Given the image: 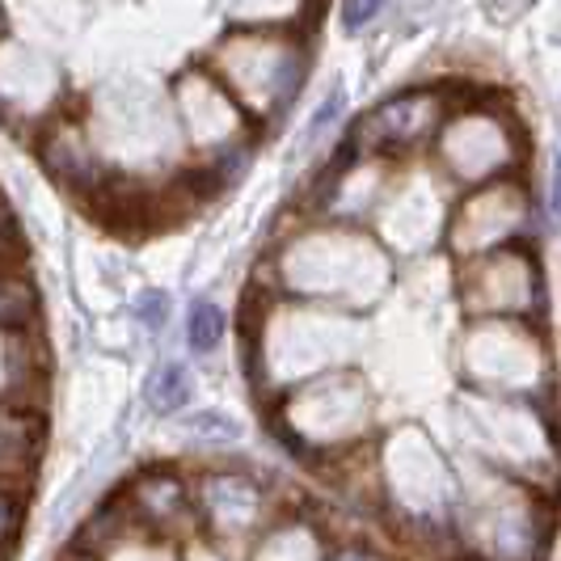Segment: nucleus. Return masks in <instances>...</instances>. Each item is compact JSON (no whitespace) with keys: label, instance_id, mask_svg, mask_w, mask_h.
Segmentation results:
<instances>
[{"label":"nucleus","instance_id":"nucleus-1","mask_svg":"<svg viewBox=\"0 0 561 561\" xmlns=\"http://www.w3.org/2000/svg\"><path fill=\"white\" fill-rule=\"evenodd\" d=\"M279 271L283 283L296 287L291 296H312V300H371L389 279L385 253L364 232L337 220L300 232L279 257Z\"/></svg>","mask_w":561,"mask_h":561},{"label":"nucleus","instance_id":"nucleus-2","mask_svg":"<svg viewBox=\"0 0 561 561\" xmlns=\"http://www.w3.org/2000/svg\"><path fill=\"white\" fill-rule=\"evenodd\" d=\"M444 118L448 114H444L439 93H401V98H389V102H380L376 111L367 114L364 123L355 127L351 144L359 148V157L393 161V157H405V152L435 140Z\"/></svg>","mask_w":561,"mask_h":561},{"label":"nucleus","instance_id":"nucleus-3","mask_svg":"<svg viewBox=\"0 0 561 561\" xmlns=\"http://www.w3.org/2000/svg\"><path fill=\"white\" fill-rule=\"evenodd\" d=\"M439 161L451 169V178L469 182V186H485L499 182L506 169L515 165V144L506 140V127L499 118H444L439 131Z\"/></svg>","mask_w":561,"mask_h":561},{"label":"nucleus","instance_id":"nucleus-4","mask_svg":"<svg viewBox=\"0 0 561 561\" xmlns=\"http://www.w3.org/2000/svg\"><path fill=\"white\" fill-rule=\"evenodd\" d=\"M524 216H528V198L511 182L499 178V182L473 186L456 225H451V245H456V253H465V262H473L481 253L506 250V241L519 237Z\"/></svg>","mask_w":561,"mask_h":561},{"label":"nucleus","instance_id":"nucleus-5","mask_svg":"<svg viewBox=\"0 0 561 561\" xmlns=\"http://www.w3.org/2000/svg\"><path fill=\"white\" fill-rule=\"evenodd\" d=\"M287 405H291V431H300V435H321L325 422H334L330 426L334 448L346 444V439H355L359 426H367V389L355 376H346V371L321 376L317 385L291 393Z\"/></svg>","mask_w":561,"mask_h":561},{"label":"nucleus","instance_id":"nucleus-6","mask_svg":"<svg viewBox=\"0 0 561 561\" xmlns=\"http://www.w3.org/2000/svg\"><path fill=\"white\" fill-rule=\"evenodd\" d=\"M473 287H469V305L481 312H528L536 305V262L519 250H494L469 262Z\"/></svg>","mask_w":561,"mask_h":561},{"label":"nucleus","instance_id":"nucleus-7","mask_svg":"<svg viewBox=\"0 0 561 561\" xmlns=\"http://www.w3.org/2000/svg\"><path fill=\"white\" fill-rule=\"evenodd\" d=\"M127 515H136L148 528H173L178 519H195V494H186V485L173 478V473H152L148 481L136 485Z\"/></svg>","mask_w":561,"mask_h":561},{"label":"nucleus","instance_id":"nucleus-8","mask_svg":"<svg viewBox=\"0 0 561 561\" xmlns=\"http://www.w3.org/2000/svg\"><path fill=\"white\" fill-rule=\"evenodd\" d=\"M203 511H207V524L211 528H220V533H228V528L232 533H245V528H253V519L262 511V494L245 478H220L216 485H207Z\"/></svg>","mask_w":561,"mask_h":561},{"label":"nucleus","instance_id":"nucleus-9","mask_svg":"<svg viewBox=\"0 0 561 561\" xmlns=\"http://www.w3.org/2000/svg\"><path fill=\"white\" fill-rule=\"evenodd\" d=\"M148 405L157 410V414H178L191 393H195V380H191V371L182 364H161L152 376H148Z\"/></svg>","mask_w":561,"mask_h":561},{"label":"nucleus","instance_id":"nucleus-10","mask_svg":"<svg viewBox=\"0 0 561 561\" xmlns=\"http://www.w3.org/2000/svg\"><path fill=\"white\" fill-rule=\"evenodd\" d=\"M225 330L228 317L220 305H211V300H195L191 305V312H186V342H191L195 355H211L225 342Z\"/></svg>","mask_w":561,"mask_h":561},{"label":"nucleus","instance_id":"nucleus-11","mask_svg":"<svg viewBox=\"0 0 561 561\" xmlns=\"http://www.w3.org/2000/svg\"><path fill=\"white\" fill-rule=\"evenodd\" d=\"M30 385V359L22 330H0V397Z\"/></svg>","mask_w":561,"mask_h":561},{"label":"nucleus","instance_id":"nucleus-12","mask_svg":"<svg viewBox=\"0 0 561 561\" xmlns=\"http://www.w3.org/2000/svg\"><path fill=\"white\" fill-rule=\"evenodd\" d=\"M257 561H317V545L305 528H279L257 549Z\"/></svg>","mask_w":561,"mask_h":561},{"label":"nucleus","instance_id":"nucleus-13","mask_svg":"<svg viewBox=\"0 0 561 561\" xmlns=\"http://www.w3.org/2000/svg\"><path fill=\"white\" fill-rule=\"evenodd\" d=\"M186 431H191L195 439H211V444H228V439L237 435V422L225 419V414H195V419L186 422Z\"/></svg>","mask_w":561,"mask_h":561},{"label":"nucleus","instance_id":"nucleus-14","mask_svg":"<svg viewBox=\"0 0 561 561\" xmlns=\"http://www.w3.org/2000/svg\"><path fill=\"white\" fill-rule=\"evenodd\" d=\"M22 312H26V296L22 291H9V283L0 279V330H22L26 325Z\"/></svg>","mask_w":561,"mask_h":561},{"label":"nucleus","instance_id":"nucleus-15","mask_svg":"<svg viewBox=\"0 0 561 561\" xmlns=\"http://www.w3.org/2000/svg\"><path fill=\"white\" fill-rule=\"evenodd\" d=\"M380 4H385V0H346V4H342V26H346V30H364L367 22H376Z\"/></svg>","mask_w":561,"mask_h":561},{"label":"nucleus","instance_id":"nucleus-16","mask_svg":"<svg viewBox=\"0 0 561 561\" xmlns=\"http://www.w3.org/2000/svg\"><path fill=\"white\" fill-rule=\"evenodd\" d=\"M165 309H169V305H165V296H161V291H152V296L140 305V312L152 321V325H161V321H165Z\"/></svg>","mask_w":561,"mask_h":561},{"label":"nucleus","instance_id":"nucleus-17","mask_svg":"<svg viewBox=\"0 0 561 561\" xmlns=\"http://www.w3.org/2000/svg\"><path fill=\"white\" fill-rule=\"evenodd\" d=\"M0 524H4V503H0Z\"/></svg>","mask_w":561,"mask_h":561}]
</instances>
